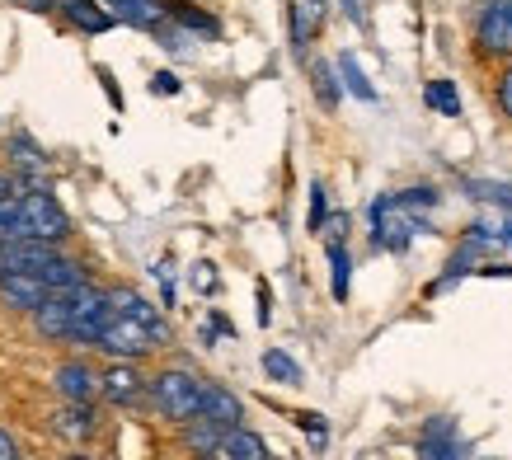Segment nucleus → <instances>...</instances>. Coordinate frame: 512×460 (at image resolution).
I'll return each mask as SVG.
<instances>
[{"mask_svg":"<svg viewBox=\"0 0 512 460\" xmlns=\"http://www.w3.org/2000/svg\"><path fill=\"white\" fill-rule=\"evenodd\" d=\"M146 395H151L160 418H170V423H193V418L202 414L207 381H198L193 371H156L151 385H146Z\"/></svg>","mask_w":512,"mask_h":460,"instance_id":"obj_1","label":"nucleus"},{"mask_svg":"<svg viewBox=\"0 0 512 460\" xmlns=\"http://www.w3.org/2000/svg\"><path fill=\"white\" fill-rule=\"evenodd\" d=\"M470 43L484 62H512V0H480L470 15Z\"/></svg>","mask_w":512,"mask_h":460,"instance_id":"obj_2","label":"nucleus"},{"mask_svg":"<svg viewBox=\"0 0 512 460\" xmlns=\"http://www.w3.org/2000/svg\"><path fill=\"white\" fill-rule=\"evenodd\" d=\"M19 207H24V240L57 245V240H66V235H71V216H66L62 207H57V198H52V193H43V188L24 193V198H19Z\"/></svg>","mask_w":512,"mask_h":460,"instance_id":"obj_3","label":"nucleus"},{"mask_svg":"<svg viewBox=\"0 0 512 460\" xmlns=\"http://www.w3.org/2000/svg\"><path fill=\"white\" fill-rule=\"evenodd\" d=\"M94 348H104V353L113 357V362H137V357H146L151 348H160V338L146 329V324L127 320V315H118L113 310L109 324H104V334H99V343Z\"/></svg>","mask_w":512,"mask_h":460,"instance_id":"obj_4","label":"nucleus"},{"mask_svg":"<svg viewBox=\"0 0 512 460\" xmlns=\"http://www.w3.org/2000/svg\"><path fill=\"white\" fill-rule=\"evenodd\" d=\"M66 301H71V338L76 343H99V334H104V324L113 315L109 292L80 287V292H66Z\"/></svg>","mask_w":512,"mask_h":460,"instance_id":"obj_5","label":"nucleus"},{"mask_svg":"<svg viewBox=\"0 0 512 460\" xmlns=\"http://www.w3.org/2000/svg\"><path fill=\"white\" fill-rule=\"evenodd\" d=\"M104 5H109V15L118 24H132V29L156 33L170 24V5L165 0H104Z\"/></svg>","mask_w":512,"mask_h":460,"instance_id":"obj_6","label":"nucleus"},{"mask_svg":"<svg viewBox=\"0 0 512 460\" xmlns=\"http://www.w3.org/2000/svg\"><path fill=\"white\" fill-rule=\"evenodd\" d=\"M0 296H5L15 310H38V306H47L57 292H52L38 273H0Z\"/></svg>","mask_w":512,"mask_h":460,"instance_id":"obj_7","label":"nucleus"},{"mask_svg":"<svg viewBox=\"0 0 512 460\" xmlns=\"http://www.w3.org/2000/svg\"><path fill=\"white\" fill-rule=\"evenodd\" d=\"M109 301H113V310H118V315H127V320L146 324V329L160 338V348L170 343V324L160 320V310L151 306V301H146L141 292H132V287H118V292H109Z\"/></svg>","mask_w":512,"mask_h":460,"instance_id":"obj_8","label":"nucleus"},{"mask_svg":"<svg viewBox=\"0 0 512 460\" xmlns=\"http://www.w3.org/2000/svg\"><path fill=\"white\" fill-rule=\"evenodd\" d=\"M57 259V249L43 245V240H10V245L0 249V268L5 273H38L43 277V268Z\"/></svg>","mask_w":512,"mask_h":460,"instance_id":"obj_9","label":"nucleus"},{"mask_svg":"<svg viewBox=\"0 0 512 460\" xmlns=\"http://www.w3.org/2000/svg\"><path fill=\"white\" fill-rule=\"evenodd\" d=\"M104 395H109V404H137L141 395H146V385H151V376H141L132 362H113L104 376Z\"/></svg>","mask_w":512,"mask_h":460,"instance_id":"obj_10","label":"nucleus"},{"mask_svg":"<svg viewBox=\"0 0 512 460\" xmlns=\"http://www.w3.org/2000/svg\"><path fill=\"white\" fill-rule=\"evenodd\" d=\"M202 418H212V423H221V428L231 432V428H240L245 404H240V395H231L226 385L207 381V395H202Z\"/></svg>","mask_w":512,"mask_h":460,"instance_id":"obj_11","label":"nucleus"},{"mask_svg":"<svg viewBox=\"0 0 512 460\" xmlns=\"http://www.w3.org/2000/svg\"><path fill=\"white\" fill-rule=\"evenodd\" d=\"M57 390H62L71 404H90L94 390H104V381H99L85 362H66V367L57 371Z\"/></svg>","mask_w":512,"mask_h":460,"instance_id":"obj_12","label":"nucleus"},{"mask_svg":"<svg viewBox=\"0 0 512 460\" xmlns=\"http://www.w3.org/2000/svg\"><path fill=\"white\" fill-rule=\"evenodd\" d=\"M43 282H47V287H52L57 296H66V292H80V287H90V273H85L76 259H62V254H57V259L43 268Z\"/></svg>","mask_w":512,"mask_h":460,"instance_id":"obj_13","label":"nucleus"},{"mask_svg":"<svg viewBox=\"0 0 512 460\" xmlns=\"http://www.w3.org/2000/svg\"><path fill=\"white\" fill-rule=\"evenodd\" d=\"M221 460H273V456H268V442L259 437V432L231 428L226 432V442H221Z\"/></svg>","mask_w":512,"mask_h":460,"instance_id":"obj_14","label":"nucleus"},{"mask_svg":"<svg viewBox=\"0 0 512 460\" xmlns=\"http://www.w3.org/2000/svg\"><path fill=\"white\" fill-rule=\"evenodd\" d=\"M33 320H38V334L43 338H71V301H66V296H52L47 306L33 310Z\"/></svg>","mask_w":512,"mask_h":460,"instance_id":"obj_15","label":"nucleus"},{"mask_svg":"<svg viewBox=\"0 0 512 460\" xmlns=\"http://www.w3.org/2000/svg\"><path fill=\"white\" fill-rule=\"evenodd\" d=\"M339 80H343V90L353 94V99H362V104H376V85L372 80H367V71H362V66H357V57L353 52H339Z\"/></svg>","mask_w":512,"mask_h":460,"instance_id":"obj_16","label":"nucleus"},{"mask_svg":"<svg viewBox=\"0 0 512 460\" xmlns=\"http://www.w3.org/2000/svg\"><path fill=\"white\" fill-rule=\"evenodd\" d=\"M221 442H226V428L221 423H212V418H193L188 423V446L198 451V456H221Z\"/></svg>","mask_w":512,"mask_h":460,"instance_id":"obj_17","label":"nucleus"},{"mask_svg":"<svg viewBox=\"0 0 512 460\" xmlns=\"http://www.w3.org/2000/svg\"><path fill=\"white\" fill-rule=\"evenodd\" d=\"M423 104L442 113V118H461V94H456V80H428L423 85Z\"/></svg>","mask_w":512,"mask_h":460,"instance_id":"obj_18","label":"nucleus"},{"mask_svg":"<svg viewBox=\"0 0 512 460\" xmlns=\"http://www.w3.org/2000/svg\"><path fill=\"white\" fill-rule=\"evenodd\" d=\"M66 15H71V24L85 33H109L113 29V15L109 10H99L94 0H66Z\"/></svg>","mask_w":512,"mask_h":460,"instance_id":"obj_19","label":"nucleus"},{"mask_svg":"<svg viewBox=\"0 0 512 460\" xmlns=\"http://www.w3.org/2000/svg\"><path fill=\"white\" fill-rule=\"evenodd\" d=\"M329 268H334V277H329L334 301H348V282H353V254H348V245H343V240H329Z\"/></svg>","mask_w":512,"mask_h":460,"instance_id":"obj_20","label":"nucleus"},{"mask_svg":"<svg viewBox=\"0 0 512 460\" xmlns=\"http://www.w3.org/2000/svg\"><path fill=\"white\" fill-rule=\"evenodd\" d=\"M52 428L62 432V437H71V442H80V437H90V432H94V414L85 409V404H66Z\"/></svg>","mask_w":512,"mask_h":460,"instance_id":"obj_21","label":"nucleus"},{"mask_svg":"<svg viewBox=\"0 0 512 460\" xmlns=\"http://www.w3.org/2000/svg\"><path fill=\"white\" fill-rule=\"evenodd\" d=\"M466 193L480 202H494L498 212H512V184H503V179H466Z\"/></svg>","mask_w":512,"mask_h":460,"instance_id":"obj_22","label":"nucleus"},{"mask_svg":"<svg viewBox=\"0 0 512 460\" xmlns=\"http://www.w3.org/2000/svg\"><path fill=\"white\" fill-rule=\"evenodd\" d=\"M339 76V66H329V62H311V85H315V99L325 108H339V85L343 80H334Z\"/></svg>","mask_w":512,"mask_h":460,"instance_id":"obj_23","label":"nucleus"},{"mask_svg":"<svg viewBox=\"0 0 512 460\" xmlns=\"http://www.w3.org/2000/svg\"><path fill=\"white\" fill-rule=\"evenodd\" d=\"M10 240H24V207L19 198H0V245Z\"/></svg>","mask_w":512,"mask_h":460,"instance_id":"obj_24","label":"nucleus"},{"mask_svg":"<svg viewBox=\"0 0 512 460\" xmlns=\"http://www.w3.org/2000/svg\"><path fill=\"white\" fill-rule=\"evenodd\" d=\"M264 371H268V381H278V385H296V381H301V367H296L282 348H268V353H264Z\"/></svg>","mask_w":512,"mask_h":460,"instance_id":"obj_25","label":"nucleus"},{"mask_svg":"<svg viewBox=\"0 0 512 460\" xmlns=\"http://www.w3.org/2000/svg\"><path fill=\"white\" fill-rule=\"evenodd\" d=\"M156 38H160V47H165V52H193V47H198V33L184 29L179 19H170L165 29H156Z\"/></svg>","mask_w":512,"mask_h":460,"instance_id":"obj_26","label":"nucleus"},{"mask_svg":"<svg viewBox=\"0 0 512 460\" xmlns=\"http://www.w3.org/2000/svg\"><path fill=\"white\" fill-rule=\"evenodd\" d=\"M395 198H400L404 212H423V207L433 212L437 202H442V193H437L433 184H419V188H404V193H395Z\"/></svg>","mask_w":512,"mask_h":460,"instance_id":"obj_27","label":"nucleus"},{"mask_svg":"<svg viewBox=\"0 0 512 460\" xmlns=\"http://www.w3.org/2000/svg\"><path fill=\"white\" fill-rule=\"evenodd\" d=\"M10 151H15L19 165H29V169L43 165V146H38V141L29 137V132H15V137H10Z\"/></svg>","mask_w":512,"mask_h":460,"instance_id":"obj_28","label":"nucleus"},{"mask_svg":"<svg viewBox=\"0 0 512 460\" xmlns=\"http://www.w3.org/2000/svg\"><path fill=\"white\" fill-rule=\"evenodd\" d=\"M494 104L503 118H512V62H503V71L494 80Z\"/></svg>","mask_w":512,"mask_h":460,"instance_id":"obj_29","label":"nucleus"},{"mask_svg":"<svg viewBox=\"0 0 512 460\" xmlns=\"http://www.w3.org/2000/svg\"><path fill=\"white\" fill-rule=\"evenodd\" d=\"M325 221H329L325 184H311V221H306V226H311V230H325Z\"/></svg>","mask_w":512,"mask_h":460,"instance_id":"obj_30","label":"nucleus"},{"mask_svg":"<svg viewBox=\"0 0 512 460\" xmlns=\"http://www.w3.org/2000/svg\"><path fill=\"white\" fill-rule=\"evenodd\" d=\"M151 94H179V76L174 71H156L151 76Z\"/></svg>","mask_w":512,"mask_h":460,"instance_id":"obj_31","label":"nucleus"},{"mask_svg":"<svg viewBox=\"0 0 512 460\" xmlns=\"http://www.w3.org/2000/svg\"><path fill=\"white\" fill-rule=\"evenodd\" d=\"M0 460H19V446H15V437L0 428Z\"/></svg>","mask_w":512,"mask_h":460,"instance_id":"obj_32","label":"nucleus"},{"mask_svg":"<svg viewBox=\"0 0 512 460\" xmlns=\"http://www.w3.org/2000/svg\"><path fill=\"white\" fill-rule=\"evenodd\" d=\"M273 320V301H268V287L259 282V324H268Z\"/></svg>","mask_w":512,"mask_h":460,"instance_id":"obj_33","label":"nucleus"},{"mask_svg":"<svg viewBox=\"0 0 512 460\" xmlns=\"http://www.w3.org/2000/svg\"><path fill=\"white\" fill-rule=\"evenodd\" d=\"M198 287H207V292L217 287V273H212V263H198Z\"/></svg>","mask_w":512,"mask_h":460,"instance_id":"obj_34","label":"nucleus"},{"mask_svg":"<svg viewBox=\"0 0 512 460\" xmlns=\"http://www.w3.org/2000/svg\"><path fill=\"white\" fill-rule=\"evenodd\" d=\"M24 5H29V10H38V15H47V10H52L57 0H24Z\"/></svg>","mask_w":512,"mask_h":460,"instance_id":"obj_35","label":"nucleus"},{"mask_svg":"<svg viewBox=\"0 0 512 460\" xmlns=\"http://www.w3.org/2000/svg\"><path fill=\"white\" fill-rule=\"evenodd\" d=\"M343 15H348V19H362V5H357V0H343Z\"/></svg>","mask_w":512,"mask_h":460,"instance_id":"obj_36","label":"nucleus"},{"mask_svg":"<svg viewBox=\"0 0 512 460\" xmlns=\"http://www.w3.org/2000/svg\"><path fill=\"white\" fill-rule=\"evenodd\" d=\"M494 230H498V240H508V245H512V221H498Z\"/></svg>","mask_w":512,"mask_h":460,"instance_id":"obj_37","label":"nucleus"},{"mask_svg":"<svg viewBox=\"0 0 512 460\" xmlns=\"http://www.w3.org/2000/svg\"><path fill=\"white\" fill-rule=\"evenodd\" d=\"M10 188H15V184H10V179L0 174V198H10Z\"/></svg>","mask_w":512,"mask_h":460,"instance_id":"obj_38","label":"nucleus"},{"mask_svg":"<svg viewBox=\"0 0 512 460\" xmlns=\"http://www.w3.org/2000/svg\"><path fill=\"white\" fill-rule=\"evenodd\" d=\"M66 460H90V456H66Z\"/></svg>","mask_w":512,"mask_h":460,"instance_id":"obj_39","label":"nucleus"},{"mask_svg":"<svg viewBox=\"0 0 512 460\" xmlns=\"http://www.w3.org/2000/svg\"><path fill=\"white\" fill-rule=\"evenodd\" d=\"M198 460H221V456H198Z\"/></svg>","mask_w":512,"mask_h":460,"instance_id":"obj_40","label":"nucleus"},{"mask_svg":"<svg viewBox=\"0 0 512 460\" xmlns=\"http://www.w3.org/2000/svg\"><path fill=\"white\" fill-rule=\"evenodd\" d=\"M0 249H5V245H0ZM0 273H5V268H0Z\"/></svg>","mask_w":512,"mask_h":460,"instance_id":"obj_41","label":"nucleus"}]
</instances>
